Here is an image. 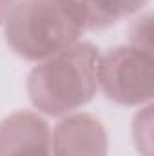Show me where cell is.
<instances>
[{
	"label": "cell",
	"mask_w": 154,
	"mask_h": 156,
	"mask_svg": "<svg viewBox=\"0 0 154 156\" xmlns=\"http://www.w3.org/2000/svg\"><path fill=\"white\" fill-rule=\"evenodd\" d=\"M37 156H51V153H44V154H37Z\"/></svg>",
	"instance_id": "ba28073f"
},
{
	"label": "cell",
	"mask_w": 154,
	"mask_h": 156,
	"mask_svg": "<svg viewBox=\"0 0 154 156\" xmlns=\"http://www.w3.org/2000/svg\"><path fill=\"white\" fill-rule=\"evenodd\" d=\"M100 53L93 44H75L37 66L27 78L31 104L60 116L89 104L98 89Z\"/></svg>",
	"instance_id": "6da1fadb"
},
{
	"label": "cell",
	"mask_w": 154,
	"mask_h": 156,
	"mask_svg": "<svg viewBox=\"0 0 154 156\" xmlns=\"http://www.w3.org/2000/svg\"><path fill=\"white\" fill-rule=\"evenodd\" d=\"M44 153H51V133L42 116L31 111H18L0 122V156Z\"/></svg>",
	"instance_id": "5b68a950"
},
{
	"label": "cell",
	"mask_w": 154,
	"mask_h": 156,
	"mask_svg": "<svg viewBox=\"0 0 154 156\" xmlns=\"http://www.w3.org/2000/svg\"><path fill=\"white\" fill-rule=\"evenodd\" d=\"M107 133L98 118L76 113L64 118L53 133L54 156H107Z\"/></svg>",
	"instance_id": "277c9868"
},
{
	"label": "cell",
	"mask_w": 154,
	"mask_h": 156,
	"mask_svg": "<svg viewBox=\"0 0 154 156\" xmlns=\"http://www.w3.org/2000/svg\"><path fill=\"white\" fill-rule=\"evenodd\" d=\"M78 20L85 29H103L121 16L140 11L147 0H71Z\"/></svg>",
	"instance_id": "8992f818"
},
{
	"label": "cell",
	"mask_w": 154,
	"mask_h": 156,
	"mask_svg": "<svg viewBox=\"0 0 154 156\" xmlns=\"http://www.w3.org/2000/svg\"><path fill=\"white\" fill-rule=\"evenodd\" d=\"M13 5H15V0H0V24L5 22V18H7L9 11L13 9Z\"/></svg>",
	"instance_id": "52a82bcc"
},
{
	"label": "cell",
	"mask_w": 154,
	"mask_h": 156,
	"mask_svg": "<svg viewBox=\"0 0 154 156\" xmlns=\"http://www.w3.org/2000/svg\"><path fill=\"white\" fill-rule=\"evenodd\" d=\"M154 56L151 47L120 45L100 56L98 83L109 100L132 107L145 104L154 93Z\"/></svg>",
	"instance_id": "3957f363"
},
{
	"label": "cell",
	"mask_w": 154,
	"mask_h": 156,
	"mask_svg": "<svg viewBox=\"0 0 154 156\" xmlns=\"http://www.w3.org/2000/svg\"><path fill=\"white\" fill-rule=\"evenodd\" d=\"M4 24L9 47L31 62L75 45L83 33L71 0H20Z\"/></svg>",
	"instance_id": "7a4b0ae2"
}]
</instances>
